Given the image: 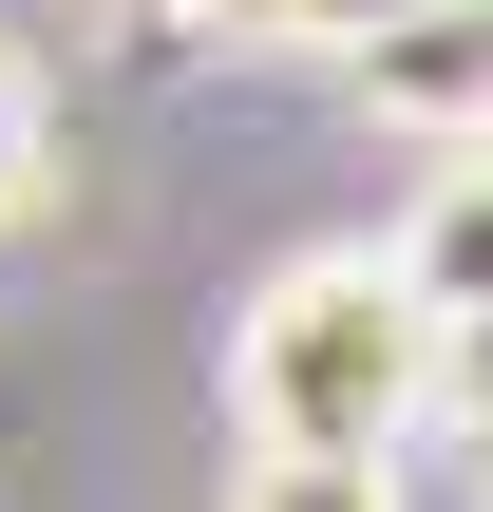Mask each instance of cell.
Listing matches in <instances>:
<instances>
[{
	"label": "cell",
	"mask_w": 493,
	"mask_h": 512,
	"mask_svg": "<svg viewBox=\"0 0 493 512\" xmlns=\"http://www.w3.org/2000/svg\"><path fill=\"white\" fill-rule=\"evenodd\" d=\"M437 380H456V323L399 285V247H304V266H266L247 323H228V418H247V456H380V475H399V437L437 418Z\"/></svg>",
	"instance_id": "obj_1"
},
{
	"label": "cell",
	"mask_w": 493,
	"mask_h": 512,
	"mask_svg": "<svg viewBox=\"0 0 493 512\" xmlns=\"http://www.w3.org/2000/svg\"><path fill=\"white\" fill-rule=\"evenodd\" d=\"M342 76H361V114H380V133L475 152V133H493V0H418V19H380Z\"/></svg>",
	"instance_id": "obj_2"
},
{
	"label": "cell",
	"mask_w": 493,
	"mask_h": 512,
	"mask_svg": "<svg viewBox=\"0 0 493 512\" xmlns=\"http://www.w3.org/2000/svg\"><path fill=\"white\" fill-rule=\"evenodd\" d=\"M380 247H399V285H418L437 323H493V133L475 152H418V209H399Z\"/></svg>",
	"instance_id": "obj_3"
},
{
	"label": "cell",
	"mask_w": 493,
	"mask_h": 512,
	"mask_svg": "<svg viewBox=\"0 0 493 512\" xmlns=\"http://www.w3.org/2000/svg\"><path fill=\"white\" fill-rule=\"evenodd\" d=\"M228 512H399V475H380V456H247Z\"/></svg>",
	"instance_id": "obj_4"
},
{
	"label": "cell",
	"mask_w": 493,
	"mask_h": 512,
	"mask_svg": "<svg viewBox=\"0 0 493 512\" xmlns=\"http://www.w3.org/2000/svg\"><path fill=\"white\" fill-rule=\"evenodd\" d=\"M38 190H57V114L38 76H0V228H38Z\"/></svg>",
	"instance_id": "obj_5"
},
{
	"label": "cell",
	"mask_w": 493,
	"mask_h": 512,
	"mask_svg": "<svg viewBox=\"0 0 493 512\" xmlns=\"http://www.w3.org/2000/svg\"><path fill=\"white\" fill-rule=\"evenodd\" d=\"M171 38H304V0H152Z\"/></svg>",
	"instance_id": "obj_6"
},
{
	"label": "cell",
	"mask_w": 493,
	"mask_h": 512,
	"mask_svg": "<svg viewBox=\"0 0 493 512\" xmlns=\"http://www.w3.org/2000/svg\"><path fill=\"white\" fill-rule=\"evenodd\" d=\"M380 19H418V0H304V38H323V57H361Z\"/></svg>",
	"instance_id": "obj_7"
},
{
	"label": "cell",
	"mask_w": 493,
	"mask_h": 512,
	"mask_svg": "<svg viewBox=\"0 0 493 512\" xmlns=\"http://www.w3.org/2000/svg\"><path fill=\"white\" fill-rule=\"evenodd\" d=\"M456 380H475V418H493V323H456Z\"/></svg>",
	"instance_id": "obj_8"
}]
</instances>
